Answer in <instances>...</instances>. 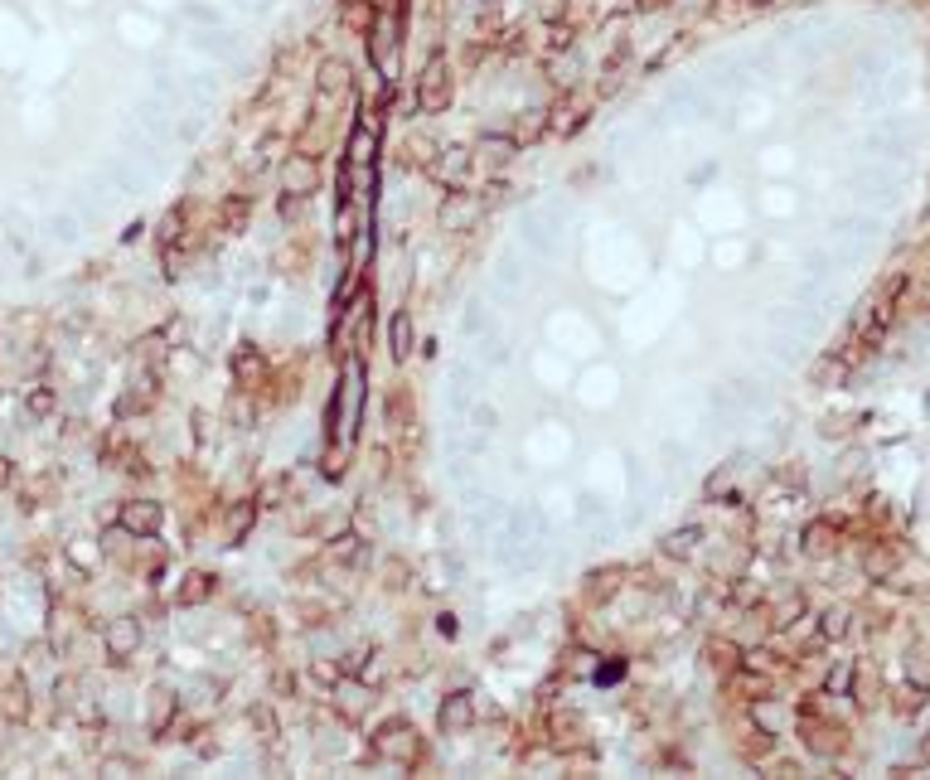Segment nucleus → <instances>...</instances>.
Instances as JSON below:
<instances>
[{
  "label": "nucleus",
  "instance_id": "39448f33",
  "mask_svg": "<svg viewBox=\"0 0 930 780\" xmlns=\"http://www.w3.org/2000/svg\"><path fill=\"white\" fill-rule=\"evenodd\" d=\"M475 219H480V199H465L461 189L441 204V228H446V233H451V228H461V223H475Z\"/></svg>",
  "mask_w": 930,
  "mask_h": 780
},
{
  "label": "nucleus",
  "instance_id": "7ed1b4c3",
  "mask_svg": "<svg viewBox=\"0 0 930 780\" xmlns=\"http://www.w3.org/2000/svg\"><path fill=\"white\" fill-rule=\"evenodd\" d=\"M315 88H320V98H344V92H354V68L344 58H325L315 74Z\"/></svg>",
  "mask_w": 930,
  "mask_h": 780
},
{
  "label": "nucleus",
  "instance_id": "a211bd4d",
  "mask_svg": "<svg viewBox=\"0 0 930 780\" xmlns=\"http://www.w3.org/2000/svg\"><path fill=\"white\" fill-rule=\"evenodd\" d=\"M180 223H185V209H170V213H165V223H160V247H175V243H180Z\"/></svg>",
  "mask_w": 930,
  "mask_h": 780
},
{
  "label": "nucleus",
  "instance_id": "423d86ee",
  "mask_svg": "<svg viewBox=\"0 0 930 780\" xmlns=\"http://www.w3.org/2000/svg\"><path fill=\"white\" fill-rule=\"evenodd\" d=\"M136 645H141L136 620H116V626L107 630V650H112L116 659H131V654H136Z\"/></svg>",
  "mask_w": 930,
  "mask_h": 780
},
{
  "label": "nucleus",
  "instance_id": "f257e3e1",
  "mask_svg": "<svg viewBox=\"0 0 930 780\" xmlns=\"http://www.w3.org/2000/svg\"><path fill=\"white\" fill-rule=\"evenodd\" d=\"M417 107L432 112V117L451 107V68H446V58H441V54L422 68V78H417Z\"/></svg>",
  "mask_w": 930,
  "mask_h": 780
},
{
  "label": "nucleus",
  "instance_id": "393cba45",
  "mask_svg": "<svg viewBox=\"0 0 930 780\" xmlns=\"http://www.w3.org/2000/svg\"><path fill=\"white\" fill-rule=\"evenodd\" d=\"M640 10H659V5H669V0H635Z\"/></svg>",
  "mask_w": 930,
  "mask_h": 780
},
{
  "label": "nucleus",
  "instance_id": "9d476101",
  "mask_svg": "<svg viewBox=\"0 0 930 780\" xmlns=\"http://www.w3.org/2000/svg\"><path fill=\"white\" fill-rule=\"evenodd\" d=\"M863 572H867L873 582H887L891 572H897V553H891V548H882V543L867 548V553H863Z\"/></svg>",
  "mask_w": 930,
  "mask_h": 780
},
{
  "label": "nucleus",
  "instance_id": "4be33fe9",
  "mask_svg": "<svg viewBox=\"0 0 930 780\" xmlns=\"http://www.w3.org/2000/svg\"><path fill=\"white\" fill-rule=\"evenodd\" d=\"M843 630H848V616H843V611H829V616H824V640H839Z\"/></svg>",
  "mask_w": 930,
  "mask_h": 780
},
{
  "label": "nucleus",
  "instance_id": "2eb2a0df",
  "mask_svg": "<svg viewBox=\"0 0 930 780\" xmlns=\"http://www.w3.org/2000/svg\"><path fill=\"white\" fill-rule=\"evenodd\" d=\"M262 368H267V364H262V354H257V350H237V359H233V374H237V383H253V378L262 374Z\"/></svg>",
  "mask_w": 930,
  "mask_h": 780
},
{
  "label": "nucleus",
  "instance_id": "b1692460",
  "mask_svg": "<svg viewBox=\"0 0 930 780\" xmlns=\"http://www.w3.org/2000/svg\"><path fill=\"white\" fill-rule=\"evenodd\" d=\"M848 683H853V669H848V664H839V669H833V679H829V689H833V693H843Z\"/></svg>",
  "mask_w": 930,
  "mask_h": 780
},
{
  "label": "nucleus",
  "instance_id": "a878e982",
  "mask_svg": "<svg viewBox=\"0 0 930 780\" xmlns=\"http://www.w3.org/2000/svg\"><path fill=\"white\" fill-rule=\"evenodd\" d=\"M921 306L930 310V282H926V291H921Z\"/></svg>",
  "mask_w": 930,
  "mask_h": 780
},
{
  "label": "nucleus",
  "instance_id": "9b49d317",
  "mask_svg": "<svg viewBox=\"0 0 930 780\" xmlns=\"http://www.w3.org/2000/svg\"><path fill=\"white\" fill-rule=\"evenodd\" d=\"M698 543H702V529H693V524H688V529H678V533H669V538H664L659 548H664V553H669V558H678V562H684V558H693V553H698Z\"/></svg>",
  "mask_w": 930,
  "mask_h": 780
},
{
  "label": "nucleus",
  "instance_id": "6e6552de",
  "mask_svg": "<svg viewBox=\"0 0 930 780\" xmlns=\"http://www.w3.org/2000/svg\"><path fill=\"white\" fill-rule=\"evenodd\" d=\"M470 727V698L465 693H446V703H441V732H461Z\"/></svg>",
  "mask_w": 930,
  "mask_h": 780
},
{
  "label": "nucleus",
  "instance_id": "f3484780",
  "mask_svg": "<svg viewBox=\"0 0 930 780\" xmlns=\"http://www.w3.org/2000/svg\"><path fill=\"white\" fill-rule=\"evenodd\" d=\"M344 20H349L354 30H364V34H368V25H374V10H368L364 0H344Z\"/></svg>",
  "mask_w": 930,
  "mask_h": 780
},
{
  "label": "nucleus",
  "instance_id": "ddd939ff",
  "mask_svg": "<svg viewBox=\"0 0 930 780\" xmlns=\"http://www.w3.org/2000/svg\"><path fill=\"white\" fill-rule=\"evenodd\" d=\"M538 131H547V112H538V107H533V112H519V122H514V141H519V146H523V141H533Z\"/></svg>",
  "mask_w": 930,
  "mask_h": 780
},
{
  "label": "nucleus",
  "instance_id": "6ab92c4d",
  "mask_svg": "<svg viewBox=\"0 0 930 780\" xmlns=\"http://www.w3.org/2000/svg\"><path fill=\"white\" fill-rule=\"evenodd\" d=\"M567 44H572V25H567V20H553V30H547V49L563 54Z\"/></svg>",
  "mask_w": 930,
  "mask_h": 780
},
{
  "label": "nucleus",
  "instance_id": "5701e85b",
  "mask_svg": "<svg viewBox=\"0 0 930 780\" xmlns=\"http://www.w3.org/2000/svg\"><path fill=\"white\" fill-rule=\"evenodd\" d=\"M170 713H175V698H170V693H160V707H155V713H151V727L160 732L165 723H170Z\"/></svg>",
  "mask_w": 930,
  "mask_h": 780
},
{
  "label": "nucleus",
  "instance_id": "f8f14e48",
  "mask_svg": "<svg viewBox=\"0 0 930 780\" xmlns=\"http://www.w3.org/2000/svg\"><path fill=\"white\" fill-rule=\"evenodd\" d=\"M809 378H814V388H843L848 383V359H819Z\"/></svg>",
  "mask_w": 930,
  "mask_h": 780
},
{
  "label": "nucleus",
  "instance_id": "f03ea898",
  "mask_svg": "<svg viewBox=\"0 0 930 780\" xmlns=\"http://www.w3.org/2000/svg\"><path fill=\"white\" fill-rule=\"evenodd\" d=\"M122 533H136V538H151L155 529H160V504H151V499H131L126 509H122Z\"/></svg>",
  "mask_w": 930,
  "mask_h": 780
},
{
  "label": "nucleus",
  "instance_id": "20e7f679",
  "mask_svg": "<svg viewBox=\"0 0 930 780\" xmlns=\"http://www.w3.org/2000/svg\"><path fill=\"white\" fill-rule=\"evenodd\" d=\"M310 185H315V160H310V155H291L286 170H281V189L286 195H306Z\"/></svg>",
  "mask_w": 930,
  "mask_h": 780
},
{
  "label": "nucleus",
  "instance_id": "1a4fd4ad",
  "mask_svg": "<svg viewBox=\"0 0 930 780\" xmlns=\"http://www.w3.org/2000/svg\"><path fill=\"white\" fill-rule=\"evenodd\" d=\"M805 741H809V751H824V756H833V751L843 747V732H839V727H829V723H819V727H814V723L805 717Z\"/></svg>",
  "mask_w": 930,
  "mask_h": 780
},
{
  "label": "nucleus",
  "instance_id": "aec40b11",
  "mask_svg": "<svg viewBox=\"0 0 930 780\" xmlns=\"http://www.w3.org/2000/svg\"><path fill=\"white\" fill-rule=\"evenodd\" d=\"M209 582H213V577H204V572H199V577H189V586H185V592H180V602H204V596L213 592Z\"/></svg>",
  "mask_w": 930,
  "mask_h": 780
},
{
  "label": "nucleus",
  "instance_id": "dca6fc26",
  "mask_svg": "<svg viewBox=\"0 0 930 780\" xmlns=\"http://www.w3.org/2000/svg\"><path fill=\"white\" fill-rule=\"evenodd\" d=\"M833 538H839V533H833L829 524H809V529H805V548H809V553H829Z\"/></svg>",
  "mask_w": 930,
  "mask_h": 780
},
{
  "label": "nucleus",
  "instance_id": "412c9836",
  "mask_svg": "<svg viewBox=\"0 0 930 780\" xmlns=\"http://www.w3.org/2000/svg\"><path fill=\"white\" fill-rule=\"evenodd\" d=\"M800 611H805V606H800V602H795V596H790V602H785L780 611H775V620H771V626H780V630H790V626H795V620H800Z\"/></svg>",
  "mask_w": 930,
  "mask_h": 780
},
{
  "label": "nucleus",
  "instance_id": "4468645a",
  "mask_svg": "<svg viewBox=\"0 0 930 780\" xmlns=\"http://www.w3.org/2000/svg\"><path fill=\"white\" fill-rule=\"evenodd\" d=\"M465 165H470V155H465V151H446V160L436 165V179H446V185L456 189V185H461V170H465Z\"/></svg>",
  "mask_w": 930,
  "mask_h": 780
},
{
  "label": "nucleus",
  "instance_id": "0eeeda50",
  "mask_svg": "<svg viewBox=\"0 0 930 780\" xmlns=\"http://www.w3.org/2000/svg\"><path fill=\"white\" fill-rule=\"evenodd\" d=\"M388 344H392V359H408L412 354V316H408V310H392Z\"/></svg>",
  "mask_w": 930,
  "mask_h": 780
}]
</instances>
